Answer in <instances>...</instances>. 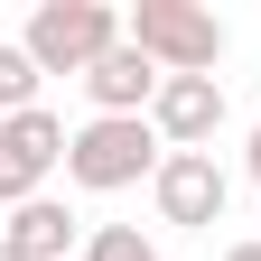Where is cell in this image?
Returning <instances> with one entry per match:
<instances>
[{"label": "cell", "instance_id": "6da1fadb", "mask_svg": "<svg viewBox=\"0 0 261 261\" xmlns=\"http://www.w3.org/2000/svg\"><path fill=\"white\" fill-rule=\"evenodd\" d=\"M121 10L112 0H38V10H28V28H19V47L38 56V75H93V65H103L112 47H121Z\"/></svg>", "mask_w": 261, "mask_h": 261}, {"label": "cell", "instance_id": "7a4b0ae2", "mask_svg": "<svg viewBox=\"0 0 261 261\" xmlns=\"http://www.w3.org/2000/svg\"><path fill=\"white\" fill-rule=\"evenodd\" d=\"M121 38L140 47L159 75H215V65H224V19L196 10V0H140Z\"/></svg>", "mask_w": 261, "mask_h": 261}, {"label": "cell", "instance_id": "3957f363", "mask_svg": "<svg viewBox=\"0 0 261 261\" xmlns=\"http://www.w3.org/2000/svg\"><path fill=\"white\" fill-rule=\"evenodd\" d=\"M159 159H168V140H159L149 121H84L75 140H65V177L93 187V196H121V187L159 177Z\"/></svg>", "mask_w": 261, "mask_h": 261}, {"label": "cell", "instance_id": "277c9868", "mask_svg": "<svg viewBox=\"0 0 261 261\" xmlns=\"http://www.w3.org/2000/svg\"><path fill=\"white\" fill-rule=\"evenodd\" d=\"M65 140H75V130H65L47 103L38 112H10V121H0V205H28V196H38L47 187V168H56V159H65Z\"/></svg>", "mask_w": 261, "mask_h": 261}, {"label": "cell", "instance_id": "5b68a950", "mask_svg": "<svg viewBox=\"0 0 261 261\" xmlns=\"http://www.w3.org/2000/svg\"><path fill=\"white\" fill-rule=\"evenodd\" d=\"M149 196H159V215H168V224L205 233V224H224V205H233V177L215 168V149H168V159H159V177H149Z\"/></svg>", "mask_w": 261, "mask_h": 261}, {"label": "cell", "instance_id": "8992f818", "mask_svg": "<svg viewBox=\"0 0 261 261\" xmlns=\"http://www.w3.org/2000/svg\"><path fill=\"white\" fill-rule=\"evenodd\" d=\"M149 130H159L168 149H205L215 130H224V84H215V75H168L159 103H149Z\"/></svg>", "mask_w": 261, "mask_h": 261}, {"label": "cell", "instance_id": "52a82bcc", "mask_svg": "<svg viewBox=\"0 0 261 261\" xmlns=\"http://www.w3.org/2000/svg\"><path fill=\"white\" fill-rule=\"evenodd\" d=\"M0 233H10V243H19L28 261H65V252H75V233H84V224L65 215L56 196H28V205H19L10 224H0Z\"/></svg>", "mask_w": 261, "mask_h": 261}, {"label": "cell", "instance_id": "ba28073f", "mask_svg": "<svg viewBox=\"0 0 261 261\" xmlns=\"http://www.w3.org/2000/svg\"><path fill=\"white\" fill-rule=\"evenodd\" d=\"M10 112H38V56H28L19 38L0 47V121H10Z\"/></svg>", "mask_w": 261, "mask_h": 261}, {"label": "cell", "instance_id": "9c48e42d", "mask_svg": "<svg viewBox=\"0 0 261 261\" xmlns=\"http://www.w3.org/2000/svg\"><path fill=\"white\" fill-rule=\"evenodd\" d=\"M84 261H168V252L140 243V224H93V233H84Z\"/></svg>", "mask_w": 261, "mask_h": 261}, {"label": "cell", "instance_id": "30bf717a", "mask_svg": "<svg viewBox=\"0 0 261 261\" xmlns=\"http://www.w3.org/2000/svg\"><path fill=\"white\" fill-rule=\"evenodd\" d=\"M243 168H252V187H261V121H252V159H243Z\"/></svg>", "mask_w": 261, "mask_h": 261}, {"label": "cell", "instance_id": "8fae6325", "mask_svg": "<svg viewBox=\"0 0 261 261\" xmlns=\"http://www.w3.org/2000/svg\"><path fill=\"white\" fill-rule=\"evenodd\" d=\"M224 261H261V243H233V252H224Z\"/></svg>", "mask_w": 261, "mask_h": 261}, {"label": "cell", "instance_id": "7c38bea8", "mask_svg": "<svg viewBox=\"0 0 261 261\" xmlns=\"http://www.w3.org/2000/svg\"><path fill=\"white\" fill-rule=\"evenodd\" d=\"M0 261H28V252H19V243H10V233H0Z\"/></svg>", "mask_w": 261, "mask_h": 261}]
</instances>
